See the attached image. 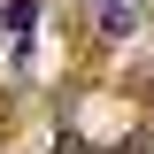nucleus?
I'll return each instance as SVG.
<instances>
[{
  "label": "nucleus",
  "mask_w": 154,
  "mask_h": 154,
  "mask_svg": "<svg viewBox=\"0 0 154 154\" xmlns=\"http://www.w3.org/2000/svg\"><path fill=\"white\" fill-rule=\"evenodd\" d=\"M31 23H38V0H8V31L23 38V31H31Z\"/></svg>",
  "instance_id": "obj_1"
}]
</instances>
